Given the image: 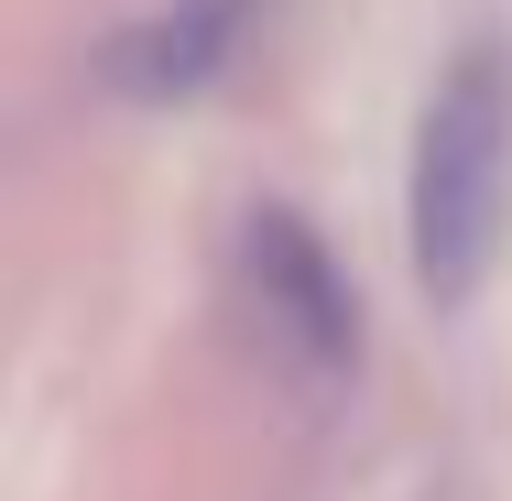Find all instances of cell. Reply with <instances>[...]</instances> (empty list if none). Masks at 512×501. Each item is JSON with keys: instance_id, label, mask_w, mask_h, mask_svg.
Wrapping results in <instances>:
<instances>
[{"instance_id": "3", "label": "cell", "mask_w": 512, "mask_h": 501, "mask_svg": "<svg viewBox=\"0 0 512 501\" xmlns=\"http://www.w3.org/2000/svg\"><path fill=\"white\" fill-rule=\"evenodd\" d=\"M262 11H273V0H142L131 22H109V44L88 55V77H99V99H120V109H186V99H207V88L240 66V44H251Z\"/></svg>"}, {"instance_id": "1", "label": "cell", "mask_w": 512, "mask_h": 501, "mask_svg": "<svg viewBox=\"0 0 512 501\" xmlns=\"http://www.w3.org/2000/svg\"><path fill=\"white\" fill-rule=\"evenodd\" d=\"M512 229V55L469 33L414 120V175H404V240L425 305H469L502 262Z\"/></svg>"}, {"instance_id": "2", "label": "cell", "mask_w": 512, "mask_h": 501, "mask_svg": "<svg viewBox=\"0 0 512 501\" xmlns=\"http://www.w3.org/2000/svg\"><path fill=\"white\" fill-rule=\"evenodd\" d=\"M240 316H251V349L273 371H295L306 393H338L360 371V295H349L338 251L316 240V218L295 207L240 218Z\"/></svg>"}]
</instances>
